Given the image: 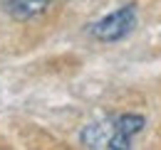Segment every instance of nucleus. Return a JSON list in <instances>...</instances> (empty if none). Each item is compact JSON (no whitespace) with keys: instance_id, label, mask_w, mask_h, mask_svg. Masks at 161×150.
<instances>
[{"instance_id":"obj_4","label":"nucleus","mask_w":161,"mask_h":150,"mask_svg":"<svg viewBox=\"0 0 161 150\" xmlns=\"http://www.w3.org/2000/svg\"><path fill=\"white\" fill-rule=\"evenodd\" d=\"M144 116H136V113H124V116H117L114 118V126H117V135H119V148L126 150L131 148V138L144 128Z\"/></svg>"},{"instance_id":"obj_3","label":"nucleus","mask_w":161,"mask_h":150,"mask_svg":"<svg viewBox=\"0 0 161 150\" xmlns=\"http://www.w3.org/2000/svg\"><path fill=\"white\" fill-rule=\"evenodd\" d=\"M52 0H3V10L15 20H30L45 12Z\"/></svg>"},{"instance_id":"obj_2","label":"nucleus","mask_w":161,"mask_h":150,"mask_svg":"<svg viewBox=\"0 0 161 150\" xmlns=\"http://www.w3.org/2000/svg\"><path fill=\"white\" fill-rule=\"evenodd\" d=\"M82 145L87 148H109V150H121L119 148V135H117V126L114 118L109 121H94L82 131Z\"/></svg>"},{"instance_id":"obj_1","label":"nucleus","mask_w":161,"mask_h":150,"mask_svg":"<svg viewBox=\"0 0 161 150\" xmlns=\"http://www.w3.org/2000/svg\"><path fill=\"white\" fill-rule=\"evenodd\" d=\"M134 22H136L134 5H124L119 10L109 12L107 18H102L99 22H94V25H92V35L97 39H102V42H117V39L126 37V35L131 32Z\"/></svg>"}]
</instances>
